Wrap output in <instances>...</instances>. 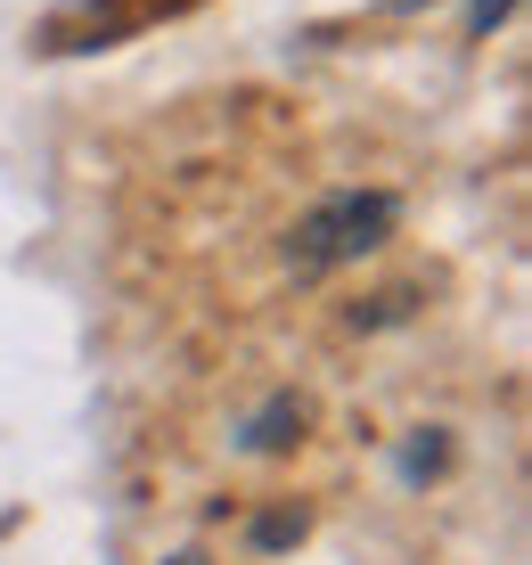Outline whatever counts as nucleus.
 I'll list each match as a JSON object with an SVG mask.
<instances>
[{
  "instance_id": "f257e3e1",
  "label": "nucleus",
  "mask_w": 532,
  "mask_h": 565,
  "mask_svg": "<svg viewBox=\"0 0 532 565\" xmlns=\"http://www.w3.org/2000/svg\"><path fill=\"white\" fill-rule=\"evenodd\" d=\"M393 230V198L385 189H337L328 205H311L304 222H295V238H287V263L304 270V279H320V270H337L352 255H369Z\"/></svg>"
},
{
  "instance_id": "f03ea898",
  "label": "nucleus",
  "mask_w": 532,
  "mask_h": 565,
  "mask_svg": "<svg viewBox=\"0 0 532 565\" xmlns=\"http://www.w3.org/2000/svg\"><path fill=\"white\" fill-rule=\"evenodd\" d=\"M295 533H304V516H263V524H254V541H263V550H279V541H295Z\"/></svg>"
}]
</instances>
